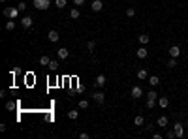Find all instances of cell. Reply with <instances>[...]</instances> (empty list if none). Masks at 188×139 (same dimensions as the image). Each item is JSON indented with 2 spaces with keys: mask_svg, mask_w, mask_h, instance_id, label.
<instances>
[{
  "mask_svg": "<svg viewBox=\"0 0 188 139\" xmlns=\"http://www.w3.org/2000/svg\"><path fill=\"white\" fill-rule=\"evenodd\" d=\"M136 55H137V58H147L149 57V51H147V47H145V45H141V47H139V49L136 51Z\"/></svg>",
  "mask_w": 188,
  "mask_h": 139,
  "instance_id": "obj_11",
  "label": "cell"
},
{
  "mask_svg": "<svg viewBox=\"0 0 188 139\" xmlns=\"http://www.w3.org/2000/svg\"><path fill=\"white\" fill-rule=\"evenodd\" d=\"M85 4V0H73V6H83Z\"/></svg>",
  "mask_w": 188,
  "mask_h": 139,
  "instance_id": "obj_34",
  "label": "cell"
},
{
  "mask_svg": "<svg viewBox=\"0 0 188 139\" xmlns=\"http://www.w3.org/2000/svg\"><path fill=\"white\" fill-rule=\"evenodd\" d=\"M106 83H107V79H106V75H103V73H100V75H98V77H96V79H94V87H98V88H103V85H106Z\"/></svg>",
  "mask_w": 188,
  "mask_h": 139,
  "instance_id": "obj_6",
  "label": "cell"
},
{
  "mask_svg": "<svg viewBox=\"0 0 188 139\" xmlns=\"http://www.w3.org/2000/svg\"><path fill=\"white\" fill-rule=\"evenodd\" d=\"M184 124H186V126H188V119H186V120H184Z\"/></svg>",
  "mask_w": 188,
  "mask_h": 139,
  "instance_id": "obj_36",
  "label": "cell"
},
{
  "mask_svg": "<svg viewBox=\"0 0 188 139\" xmlns=\"http://www.w3.org/2000/svg\"><path fill=\"white\" fill-rule=\"evenodd\" d=\"M0 2H6V0H0Z\"/></svg>",
  "mask_w": 188,
  "mask_h": 139,
  "instance_id": "obj_37",
  "label": "cell"
},
{
  "mask_svg": "<svg viewBox=\"0 0 188 139\" xmlns=\"http://www.w3.org/2000/svg\"><path fill=\"white\" fill-rule=\"evenodd\" d=\"M92 100L98 103V105H102V103L106 102V94L100 92V90H96V92H92Z\"/></svg>",
  "mask_w": 188,
  "mask_h": 139,
  "instance_id": "obj_4",
  "label": "cell"
},
{
  "mask_svg": "<svg viewBox=\"0 0 188 139\" xmlns=\"http://www.w3.org/2000/svg\"><path fill=\"white\" fill-rule=\"evenodd\" d=\"M184 128H186V124H183V122H175L173 124V132H175V135H177V139H181V137H184Z\"/></svg>",
  "mask_w": 188,
  "mask_h": 139,
  "instance_id": "obj_1",
  "label": "cell"
},
{
  "mask_svg": "<svg viewBox=\"0 0 188 139\" xmlns=\"http://www.w3.org/2000/svg\"><path fill=\"white\" fill-rule=\"evenodd\" d=\"M87 49H88V51H94V49H96V41H94V40L87 41Z\"/></svg>",
  "mask_w": 188,
  "mask_h": 139,
  "instance_id": "obj_26",
  "label": "cell"
},
{
  "mask_svg": "<svg viewBox=\"0 0 188 139\" xmlns=\"http://www.w3.org/2000/svg\"><path fill=\"white\" fill-rule=\"evenodd\" d=\"M143 96V88L139 87V85H136V87H132V98L134 100H139Z\"/></svg>",
  "mask_w": 188,
  "mask_h": 139,
  "instance_id": "obj_5",
  "label": "cell"
},
{
  "mask_svg": "<svg viewBox=\"0 0 188 139\" xmlns=\"http://www.w3.org/2000/svg\"><path fill=\"white\" fill-rule=\"evenodd\" d=\"M17 10H19L21 13H25V11H26V4H25V2H19V4H17Z\"/></svg>",
  "mask_w": 188,
  "mask_h": 139,
  "instance_id": "obj_30",
  "label": "cell"
},
{
  "mask_svg": "<svg viewBox=\"0 0 188 139\" xmlns=\"http://www.w3.org/2000/svg\"><path fill=\"white\" fill-rule=\"evenodd\" d=\"M47 68H49L51 72H57V70H58V62H57V60H51V62H49V66H47Z\"/></svg>",
  "mask_w": 188,
  "mask_h": 139,
  "instance_id": "obj_23",
  "label": "cell"
},
{
  "mask_svg": "<svg viewBox=\"0 0 188 139\" xmlns=\"http://www.w3.org/2000/svg\"><path fill=\"white\" fill-rule=\"evenodd\" d=\"M66 4H68V0H55V6H57L58 10H62V8H66Z\"/></svg>",
  "mask_w": 188,
  "mask_h": 139,
  "instance_id": "obj_21",
  "label": "cell"
},
{
  "mask_svg": "<svg viewBox=\"0 0 188 139\" xmlns=\"http://www.w3.org/2000/svg\"><path fill=\"white\" fill-rule=\"evenodd\" d=\"M175 66H177V58L169 57V60H168V68H175Z\"/></svg>",
  "mask_w": 188,
  "mask_h": 139,
  "instance_id": "obj_28",
  "label": "cell"
},
{
  "mask_svg": "<svg viewBox=\"0 0 188 139\" xmlns=\"http://www.w3.org/2000/svg\"><path fill=\"white\" fill-rule=\"evenodd\" d=\"M79 15H81V11H79L77 8H72V10H70V19H79Z\"/></svg>",
  "mask_w": 188,
  "mask_h": 139,
  "instance_id": "obj_18",
  "label": "cell"
},
{
  "mask_svg": "<svg viewBox=\"0 0 188 139\" xmlns=\"http://www.w3.org/2000/svg\"><path fill=\"white\" fill-rule=\"evenodd\" d=\"M90 8H92V11H102V8H103L102 0H92V4H90Z\"/></svg>",
  "mask_w": 188,
  "mask_h": 139,
  "instance_id": "obj_15",
  "label": "cell"
},
{
  "mask_svg": "<svg viewBox=\"0 0 188 139\" xmlns=\"http://www.w3.org/2000/svg\"><path fill=\"white\" fill-rule=\"evenodd\" d=\"M32 23H34V19L30 15H25L23 19H21V26H23V28H30Z\"/></svg>",
  "mask_w": 188,
  "mask_h": 139,
  "instance_id": "obj_8",
  "label": "cell"
},
{
  "mask_svg": "<svg viewBox=\"0 0 188 139\" xmlns=\"http://www.w3.org/2000/svg\"><path fill=\"white\" fill-rule=\"evenodd\" d=\"M57 57H58L60 60H66V58L70 57V51L66 49V47H60V49L57 51Z\"/></svg>",
  "mask_w": 188,
  "mask_h": 139,
  "instance_id": "obj_13",
  "label": "cell"
},
{
  "mask_svg": "<svg viewBox=\"0 0 188 139\" xmlns=\"http://www.w3.org/2000/svg\"><path fill=\"white\" fill-rule=\"evenodd\" d=\"M147 98H151V100H158L160 96H158L156 90H149V92H147Z\"/></svg>",
  "mask_w": 188,
  "mask_h": 139,
  "instance_id": "obj_22",
  "label": "cell"
},
{
  "mask_svg": "<svg viewBox=\"0 0 188 139\" xmlns=\"http://www.w3.org/2000/svg\"><path fill=\"white\" fill-rule=\"evenodd\" d=\"M136 15V8H128L126 10V17H134Z\"/></svg>",
  "mask_w": 188,
  "mask_h": 139,
  "instance_id": "obj_31",
  "label": "cell"
},
{
  "mask_svg": "<svg viewBox=\"0 0 188 139\" xmlns=\"http://www.w3.org/2000/svg\"><path fill=\"white\" fill-rule=\"evenodd\" d=\"M13 28H15V21L10 19L8 23H6V30H13Z\"/></svg>",
  "mask_w": 188,
  "mask_h": 139,
  "instance_id": "obj_25",
  "label": "cell"
},
{
  "mask_svg": "<svg viewBox=\"0 0 188 139\" xmlns=\"http://www.w3.org/2000/svg\"><path fill=\"white\" fill-rule=\"evenodd\" d=\"M13 107H15V103H13V102H8V103H6V109H8V111H11Z\"/></svg>",
  "mask_w": 188,
  "mask_h": 139,
  "instance_id": "obj_33",
  "label": "cell"
},
{
  "mask_svg": "<svg viewBox=\"0 0 188 139\" xmlns=\"http://www.w3.org/2000/svg\"><path fill=\"white\" fill-rule=\"evenodd\" d=\"M49 62H51V58L47 57V55H43V57H40V64H41V66H49Z\"/></svg>",
  "mask_w": 188,
  "mask_h": 139,
  "instance_id": "obj_19",
  "label": "cell"
},
{
  "mask_svg": "<svg viewBox=\"0 0 188 139\" xmlns=\"http://www.w3.org/2000/svg\"><path fill=\"white\" fill-rule=\"evenodd\" d=\"M19 13H21V11H19L17 8H4V15L8 17V19H15Z\"/></svg>",
  "mask_w": 188,
  "mask_h": 139,
  "instance_id": "obj_3",
  "label": "cell"
},
{
  "mask_svg": "<svg viewBox=\"0 0 188 139\" xmlns=\"http://www.w3.org/2000/svg\"><path fill=\"white\" fill-rule=\"evenodd\" d=\"M154 105H158V102H156V100H151V98H147V109H152Z\"/></svg>",
  "mask_w": 188,
  "mask_h": 139,
  "instance_id": "obj_27",
  "label": "cell"
},
{
  "mask_svg": "<svg viewBox=\"0 0 188 139\" xmlns=\"http://www.w3.org/2000/svg\"><path fill=\"white\" fill-rule=\"evenodd\" d=\"M79 109H88V100H79Z\"/></svg>",
  "mask_w": 188,
  "mask_h": 139,
  "instance_id": "obj_29",
  "label": "cell"
},
{
  "mask_svg": "<svg viewBox=\"0 0 188 139\" xmlns=\"http://www.w3.org/2000/svg\"><path fill=\"white\" fill-rule=\"evenodd\" d=\"M166 137H168V139H175L177 135H175V132H173V130H169L168 134H166Z\"/></svg>",
  "mask_w": 188,
  "mask_h": 139,
  "instance_id": "obj_32",
  "label": "cell"
},
{
  "mask_svg": "<svg viewBox=\"0 0 188 139\" xmlns=\"http://www.w3.org/2000/svg\"><path fill=\"white\" fill-rule=\"evenodd\" d=\"M156 102H158L160 109H168V105H169V98H168V96H160Z\"/></svg>",
  "mask_w": 188,
  "mask_h": 139,
  "instance_id": "obj_10",
  "label": "cell"
},
{
  "mask_svg": "<svg viewBox=\"0 0 188 139\" xmlns=\"http://www.w3.org/2000/svg\"><path fill=\"white\" fill-rule=\"evenodd\" d=\"M79 117V111H68V119H72V120H75Z\"/></svg>",
  "mask_w": 188,
  "mask_h": 139,
  "instance_id": "obj_24",
  "label": "cell"
},
{
  "mask_svg": "<svg viewBox=\"0 0 188 139\" xmlns=\"http://www.w3.org/2000/svg\"><path fill=\"white\" fill-rule=\"evenodd\" d=\"M168 122H169V120H168V117H164V115H162V117H158L156 126H160V128H168Z\"/></svg>",
  "mask_w": 188,
  "mask_h": 139,
  "instance_id": "obj_14",
  "label": "cell"
},
{
  "mask_svg": "<svg viewBox=\"0 0 188 139\" xmlns=\"http://www.w3.org/2000/svg\"><path fill=\"white\" fill-rule=\"evenodd\" d=\"M34 8L36 10H40V11H45V10H49V6H51V2L49 0H34Z\"/></svg>",
  "mask_w": 188,
  "mask_h": 139,
  "instance_id": "obj_2",
  "label": "cell"
},
{
  "mask_svg": "<svg viewBox=\"0 0 188 139\" xmlns=\"http://www.w3.org/2000/svg\"><path fill=\"white\" fill-rule=\"evenodd\" d=\"M134 124H136V126H143V124H145V119H143L141 115H137L136 119H134Z\"/></svg>",
  "mask_w": 188,
  "mask_h": 139,
  "instance_id": "obj_20",
  "label": "cell"
},
{
  "mask_svg": "<svg viewBox=\"0 0 188 139\" xmlns=\"http://www.w3.org/2000/svg\"><path fill=\"white\" fill-rule=\"evenodd\" d=\"M168 53H169V57L179 58V57H181V47H179V45H171L169 49H168Z\"/></svg>",
  "mask_w": 188,
  "mask_h": 139,
  "instance_id": "obj_7",
  "label": "cell"
},
{
  "mask_svg": "<svg viewBox=\"0 0 188 139\" xmlns=\"http://www.w3.org/2000/svg\"><path fill=\"white\" fill-rule=\"evenodd\" d=\"M147 81H149L151 87H158V85H160V77H158V75H149Z\"/></svg>",
  "mask_w": 188,
  "mask_h": 139,
  "instance_id": "obj_16",
  "label": "cell"
},
{
  "mask_svg": "<svg viewBox=\"0 0 188 139\" xmlns=\"http://www.w3.org/2000/svg\"><path fill=\"white\" fill-rule=\"evenodd\" d=\"M137 40H139V43H141V45H147L151 41V36H149V34H139Z\"/></svg>",
  "mask_w": 188,
  "mask_h": 139,
  "instance_id": "obj_17",
  "label": "cell"
},
{
  "mask_svg": "<svg viewBox=\"0 0 188 139\" xmlns=\"http://www.w3.org/2000/svg\"><path fill=\"white\" fill-rule=\"evenodd\" d=\"M47 40L53 41V43H57V41L60 40V34H58L57 30H49V32H47Z\"/></svg>",
  "mask_w": 188,
  "mask_h": 139,
  "instance_id": "obj_9",
  "label": "cell"
},
{
  "mask_svg": "<svg viewBox=\"0 0 188 139\" xmlns=\"http://www.w3.org/2000/svg\"><path fill=\"white\" fill-rule=\"evenodd\" d=\"M137 79H139V81L149 79V72H147V68H139V70H137Z\"/></svg>",
  "mask_w": 188,
  "mask_h": 139,
  "instance_id": "obj_12",
  "label": "cell"
},
{
  "mask_svg": "<svg viewBox=\"0 0 188 139\" xmlns=\"http://www.w3.org/2000/svg\"><path fill=\"white\" fill-rule=\"evenodd\" d=\"M79 137H81V139H88V134H87V132H81Z\"/></svg>",
  "mask_w": 188,
  "mask_h": 139,
  "instance_id": "obj_35",
  "label": "cell"
}]
</instances>
